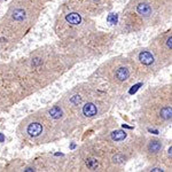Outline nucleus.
Listing matches in <instances>:
<instances>
[{"instance_id":"1","label":"nucleus","mask_w":172,"mask_h":172,"mask_svg":"<svg viewBox=\"0 0 172 172\" xmlns=\"http://www.w3.org/2000/svg\"><path fill=\"white\" fill-rule=\"evenodd\" d=\"M26 131L30 137H38L42 132V126L40 125V123H31L28 126Z\"/></svg>"},{"instance_id":"2","label":"nucleus","mask_w":172,"mask_h":172,"mask_svg":"<svg viewBox=\"0 0 172 172\" xmlns=\"http://www.w3.org/2000/svg\"><path fill=\"white\" fill-rule=\"evenodd\" d=\"M139 60H140L141 63H143L145 66H150L154 63V56L150 52L148 51H143L139 54Z\"/></svg>"},{"instance_id":"3","label":"nucleus","mask_w":172,"mask_h":172,"mask_svg":"<svg viewBox=\"0 0 172 172\" xmlns=\"http://www.w3.org/2000/svg\"><path fill=\"white\" fill-rule=\"evenodd\" d=\"M137 12H138L141 16H145V17L150 16L151 13H153L150 6L148 5V4H145V2H141V4H139V5L137 6Z\"/></svg>"},{"instance_id":"4","label":"nucleus","mask_w":172,"mask_h":172,"mask_svg":"<svg viewBox=\"0 0 172 172\" xmlns=\"http://www.w3.org/2000/svg\"><path fill=\"white\" fill-rule=\"evenodd\" d=\"M83 113L85 116H87V117H93L96 115L98 113V109H96V107H95V104L93 103H86L84 106L83 108Z\"/></svg>"},{"instance_id":"5","label":"nucleus","mask_w":172,"mask_h":172,"mask_svg":"<svg viewBox=\"0 0 172 172\" xmlns=\"http://www.w3.org/2000/svg\"><path fill=\"white\" fill-rule=\"evenodd\" d=\"M115 76H116V78L118 79L120 82H123V80H126V79L129 78V76H130V71H129V69L127 68H118L117 69V71L115 73Z\"/></svg>"},{"instance_id":"6","label":"nucleus","mask_w":172,"mask_h":172,"mask_svg":"<svg viewBox=\"0 0 172 172\" xmlns=\"http://www.w3.org/2000/svg\"><path fill=\"white\" fill-rule=\"evenodd\" d=\"M162 149V142L160 140H151L148 143V150L150 151L151 154H157L158 151H161Z\"/></svg>"},{"instance_id":"7","label":"nucleus","mask_w":172,"mask_h":172,"mask_svg":"<svg viewBox=\"0 0 172 172\" xmlns=\"http://www.w3.org/2000/svg\"><path fill=\"white\" fill-rule=\"evenodd\" d=\"M66 20H67V22H69L70 24L77 25V24H79L80 21H82V17H80V15L77 14V13H70V14H68V15L66 16Z\"/></svg>"},{"instance_id":"8","label":"nucleus","mask_w":172,"mask_h":172,"mask_svg":"<svg viewBox=\"0 0 172 172\" xmlns=\"http://www.w3.org/2000/svg\"><path fill=\"white\" fill-rule=\"evenodd\" d=\"M171 114H172V110H171V107H164L163 109L160 111V115H161V117L163 118L164 120H171Z\"/></svg>"},{"instance_id":"9","label":"nucleus","mask_w":172,"mask_h":172,"mask_svg":"<svg viewBox=\"0 0 172 172\" xmlns=\"http://www.w3.org/2000/svg\"><path fill=\"white\" fill-rule=\"evenodd\" d=\"M126 138V133L124 131H115L111 133V139L114 141H122Z\"/></svg>"},{"instance_id":"10","label":"nucleus","mask_w":172,"mask_h":172,"mask_svg":"<svg viewBox=\"0 0 172 172\" xmlns=\"http://www.w3.org/2000/svg\"><path fill=\"white\" fill-rule=\"evenodd\" d=\"M13 19L15 20V21H23L24 19H25V13L23 9H15V11L13 12Z\"/></svg>"},{"instance_id":"11","label":"nucleus","mask_w":172,"mask_h":172,"mask_svg":"<svg viewBox=\"0 0 172 172\" xmlns=\"http://www.w3.org/2000/svg\"><path fill=\"white\" fill-rule=\"evenodd\" d=\"M48 113H49V116H51V117H53V118H55V120L60 118V117H61V115H62V111H61V109H60L57 106H55V107L51 108Z\"/></svg>"},{"instance_id":"12","label":"nucleus","mask_w":172,"mask_h":172,"mask_svg":"<svg viewBox=\"0 0 172 172\" xmlns=\"http://www.w3.org/2000/svg\"><path fill=\"white\" fill-rule=\"evenodd\" d=\"M86 167L91 169V170H94V169H96L98 167V162L96 160H94V158H87L86 160Z\"/></svg>"},{"instance_id":"13","label":"nucleus","mask_w":172,"mask_h":172,"mask_svg":"<svg viewBox=\"0 0 172 172\" xmlns=\"http://www.w3.org/2000/svg\"><path fill=\"white\" fill-rule=\"evenodd\" d=\"M113 160H114L115 163H122V162L125 161V156L122 155V154H117V155H115V156L113 157Z\"/></svg>"},{"instance_id":"14","label":"nucleus","mask_w":172,"mask_h":172,"mask_svg":"<svg viewBox=\"0 0 172 172\" xmlns=\"http://www.w3.org/2000/svg\"><path fill=\"white\" fill-rule=\"evenodd\" d=\"M108 22H109V23H116V22H117V15L110 14V15L108 16Z\"/></svg>"},{"instance_id":"15","label":"nucleus","mask_w":172,"mask_h":172,"mask_svg":"<svg viewBox=\"0 0 172 172\" xmlns=\"http://www.w3.org/2000/svg\"><path fill=\"white\" fill-rule=\"evenodd\" d=\"M167 46L171 48V37H170V38L167 39Z\"/></svg>"}]
</instances>
